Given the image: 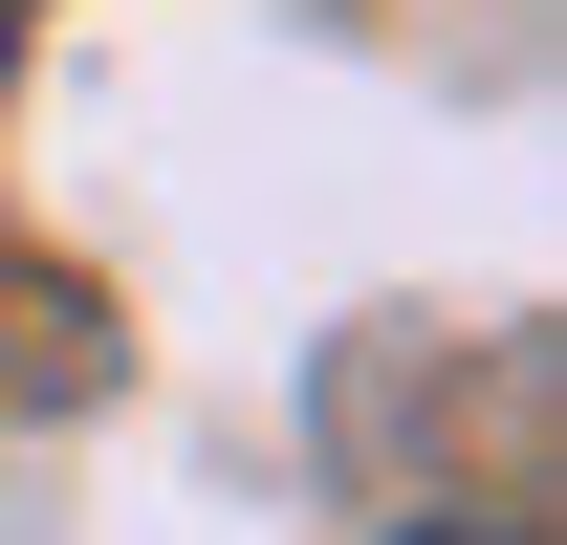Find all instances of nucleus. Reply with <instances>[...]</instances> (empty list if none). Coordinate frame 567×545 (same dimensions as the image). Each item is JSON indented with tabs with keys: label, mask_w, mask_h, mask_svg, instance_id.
<instances>
[{
	"label": "nucleus",
	"mask_w": 567,
	"mask_h": 545,
	"mask_svg": "<svg viewBox=\"0 0 567 545\" xmlns=\"http://www.w3.org/2000/svg\"><path fill=\"white\" fill-rule=\"evenodd\" d=\"M87 393H110V284L0 263V414H87Z\"/></svg>",
	"instance_id": "obj_1"
},
{
	"label": "nucleus",
	"mask_w": 567,
	"mask_h": 545,
	"mask_svg": "<svg viewBox=\"0 0 567 545\" xmlns=\"http://www.w3.org/2000/svg\"><path fill=\"white\" fill-rule=\"evenodd\" d=\"M415 545H502V524H415Z\"/></svg>",
	"instance_id": "obj_2"
},
{
	"label": "nucleus",
	"mask_w": 567,
	"mask_h": 545,
	"mask_svg": "<svg viewBox=\"0 0 567 545\" xmlns=\"http://www.w3.org/2000/svg\"><path fill=\"white\" fill-rule=\"evenodd\" d=\"M0 66H22V0H0Z\"/></svg>",
	"instance_id": "obj_3"
}]
</instances>
